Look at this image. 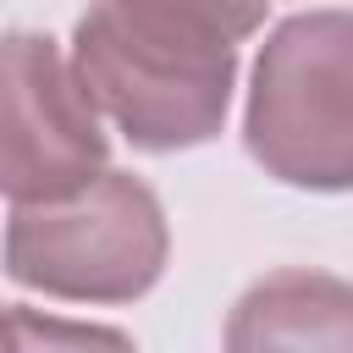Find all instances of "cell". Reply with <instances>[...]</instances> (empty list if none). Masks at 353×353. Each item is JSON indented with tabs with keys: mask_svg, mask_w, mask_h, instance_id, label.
I'll return each mask as SVG.
<instances>
[{
	"mask_svg": "<svg viewBox=\"0 0 353 353\" xmlns=\"http://www.w3.org/2000/svg\"><path fill=\"white\" fill-rule=\"evenodd\" d=\"M160 265L154 199L105 176L77 210H22L11 226V270L55 292H138Z\"/></svg>",
	"mask_w": 353,
	"mask_h": 353,
	"instance_id": "obj_3",
	"label": "cell"
},
{
	"mask_svg": "<svg viewBox=\"0 0 353 353\" xmlns=\"http://www.w3.org/2000/svg\"><path fill=\"white\" fill-rule=\"evenodd\" d=\"M77 66L83 94H94L127 127V138L149 149L210 138L226 110L232 50H199L143 33L110 0H99L77 28Z\"/></svg>",
	"mask_w": 353,
	"mask_h": 353,
	"instance_id": "obj_2",
	"label": "cell"
},
{
	"mask_svg": "<svg viewBox=\"0 0 353 353\" xmlns=\"http://www.w3.org/2000/svg\"><path fill=\"white\" fill-rule=\"evenodd\" d=\"M248 143L287 182H353V22L303 17L259 61Z\"/></svg>",
	"mask_w": 353,
	"mask_h": 353,
	"instance_id": "obj_1",
	"label": "cell"
},
{
	"mask_svg": "<svg viewBox=\"0 0 353 353\" xmlns=\"http://www.w3.org/2000/svg\"><path fill=\"white\" fill-rule=\"evenodd\" d=\"M105 138L66 83L50 39L0 44V188L17 199H66L94 182Z\"/></svg>",
	"mask_w": 353,
	"mask_h": 353,
	"instance_id": "obj_4",
	"label": "cell"
},
{
	"mask_svg": "<svg viewBox=\"0 0 353 353\" xmlns=\"http://www.w3.org/2000/svg\"><path fill=\"white\" fill-rule=\"evenodd\" d=\"M132 28L199 44V50H232L237 33H248L265 11V0H110Z\"/></svg>",
	"mask_w": 353,
	"mask_h": 353,
	"instance_id": "obj_5",
	"label": "cell"
}]
</instances>
